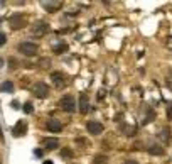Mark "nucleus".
I'll return each instance as SVG.
<instances>
[{"label": "nucleus", "mask_w": 172, "mask_h": 164, "mask_svg": "<svg viewBox=\"0 0 172 164\" xmlns=\"http://www.w3.org/2000/svg\"><path fill=\"white\" fill-rule=\"evenodd\" d=\"M46 127H47L49 132H61L62 130V123L57 120V118H49L47 123H46Z\"/></svg>", "instance_id": "9"}, {"label": "nucleus", "mask_w": 172, "mask_h": 164, "mask_svg": "<svg viewBox=\"0 0 172 164\" xmlns=\"http://www.w3.org/2000/svg\"><path fill=\"white\" fill-rule=\"evenodd\" d=\"M0 140H4V134H2V127H0Z\"/></svg>", "instance_id": "28"}, {"label": "nucleus", "mask_w": 172, "mask_h": 164, "mask_svg": "<svg viewBox=\"0 0 172 164\" xmlns=\"http://www.w3.org/2000/svg\"><path fill=\"white\" fill-rule=\"evenodd\" d=\"M0 91H4V93H10V91H14V83L12 81L0 83Z\"/></svg>", "instance_id": "16"}, {"label": "nucleus", "mask_w": 172, "mask_h": 164, "mask_svg": "<svg viewBox=\"0 0 172 164\" xmlns=\"http://www.w3.org/2000/svg\"><path fill=\"white\" fill-rule=\"evenodd\" d=\"M52 51H54V54H62L64 51H68V44L66 42H56L52 46Z\"/></svg>", "instance_id": "14"}, {"label": "nucleus", "mask_w": 172, "mask_h": 164, "mask_svg": "<svg viewBox=\"0 0 172 164\" xmlns=\"http://www.w3.org/2000/svg\"><path fill=\"white\" fill-rule=\"evenodd\" d=\"M76 144H83V147H84V145H86V140H84V139H76Z\"/></svg>", "instance_id": "25"}, {"label": "nucleus", "mask_w": 172, "mask_h": 164, "mask_svg": "<svg viewBox=\"0 0 172 164\" xmlns=\"http://www.w3.org/2000/svg\"><path fill=\"white\" fill-rule=\"evenodd\" d=\"M42 164H54V163H52V161H44Z\"/></svg>", "instance_id": "29"}, {"label": "nucleus", "mask_w": 172, "mask_h": 164, "mask_svg": "<svg viewBox=\"0 0 172 164\" xmlns=\"http://www.w3.org/2000/svg\"><path fill=\"white\" fill-rule=\"evenodd\" d=\"M10 105H12V108H19V102H12Z\"/></svg>", "instance_id": "27"}, {"label": "nucleus", "mask_w": 172, "mask_h": 164, "mask_svg": "<svg viewBox=\"0 0 172 164\" xmlns=\"http://www.w3.org/2000/svg\"><path fill=\"white\" fill-rule=\"evenodd\" d=\"M120 129L123 130L127 135H135V134H137V127H133V125H125V123H123Z\"/></svg>", "instance_id": "17"}, {"label": "nucleus", "mask_w": 172, "mask_h": 164, "mask_svg": "<svg viewBox=\"0 0 172 164\" xmlns=\"http://www.w3.org/2000/svg\"><path fill=\"white\" fill-rule=\"evenodd\" d=\"M7 42V36L4 34V32H0V46H4Z\"/></svg>", "instance_id": "20"}, {"label": "nucleus", "mask_w": 172, "mask_h": 164, "mask_svg": "<svg viewBox=\"0 0 172 164\" xmlns=\"http://www.w3.org/2000/svg\"><path fill=\"white\" fill-rule=\"evenodd\" d=\"M42 145H44L46 149L52 150V149H57V145H59V140H57L56 137H46V139H42Z\"/></svg>", "instance_id": "10"}, {"label": "nucleus", "mask_w": 172, "mask_h": 164, "mask_svg": "<svg viewBox=\"0 0 172 164\" xmlns=\"http://www.w3.org/2000/svg\"><path fill=\"white\" fill-rule=\"evenodd\" d=\"M164 147L162 145H150L149 147V154H152V156H164Z\"/></svg>", "instance_id": "15"}, {"label": "nucleus", "mask_w": 172, "mask_h": 164, "mask_svg": "<svg viewBox=\"0 0 172 164\" xmlns=\"http://www.w3.org/2000/svg\"><path fill=\"white\" fill-rule=\"evenodd\" d=\"M167 118L172 120V105H169V108H167Z\"/></svg>", "instance_id": "23"}, {"label": "nucleus", "mask_w": 172, "mask_h": 164, "mask_svg": "<svg viewBox=\"0 0 172 164\" xmlns=\"http://www.w3.org/2000/svg\"><path fill=\"white\" fill-rule=\"evenodd\" d=\"M19 53L24 56H35L37 54V51H39V44H35V42H30V41H24L19 44Z\"/></svg>", "instance_id": "1"}, {"label": "nucleus", "mask_w": 172, "mask_h": 164, "mask_svg": "<svg viewBox=\"0 0 172 164\" xmlns=\"http://www.w3.org/2000/svg\"><path fill=\"white\" fill-rule=\"evenodd\" d=\"M8 64H10V69H14L15 66H17V59H14V58H10V59H8Z\"/></svg>", "instance_id": "22"}, {"label": "nucleus", "mask_w": 172, "mask_h": 164, "mask_svg": "<svg viewBox=\"0 0 172 164\" xmlns=\"http://www.w3.org/2000/svg\"><path fill=\"white\" fill-rule=\"evenodd\" d=\"M86 130L90 132L91 135H101V132H103V123L100 122H95V120H91V122L86 123Z\"/></svg>", "instance_id": "7"}, {"label": "nucleus", "mask_w": 172, "mask_h": 164, "mask_svg": "<svg viewBox=\"0 0 172 164\" xmlns=\"http://www.w3.org/2000/svg\"><path fill=\"white\" fill-rule=\"evenodd\" d=\"M61 156H62V157H71V156H73V152H71L69 149H64V150L61 152Z\"/></svg>", "instance_id": "21"}, {"label": "nucleus", "mask_w": 172, "mask_h": 164, "mask_svg": "<svg viewBox=\"0 0 172 164\" xmlns=\"http://www.w3.org/2000/svg\"><path fill=\"white\" fill-rule=\"evenodd\" d=\"M59 105H61V108L64 110V112H68V113H73L76 110V102L74 98H73V95H64L59 100Z\"/></svg>", "instance_id": "2"}, {"label": "nucleus", "mask_w": 172, "mask_h": 164, "mask_svg": "<svg viewBox=\"0 0 172 164\" xmlns=\"http://www.w3.org/2000/svg\"><path fill=\"white\" fill-rule=\"evenodd\" d=\"M42 5V9H46L47 12H56L57 9H61V2H42L41 4Z\"/></svg>", "instance_id": "12"}, {"label": "nucleus", "mask_w": 172, "mask_h": 164, "mask_svg": "<svg viewBox=\"0 0 172 164\" xmlns=\"http://www.w3.org/2000/svg\"><path fill=\"white\" fill-rule=\"evenodd\" d=\"M157 137L159 139H160V140H162V142L164 144H169L171 142V129H169V127H164V129L160 130V132H159L157 134Z\"/></svg>", "instance_id": "11"}, {"label": "nucleus", "mask_w": 172, "mask_h": 164, "mask_svg": "<svg viewBox=\"0 0 172 164\" xmlns=\"http://www.w3.org/2000/svg\"><path fill=\"white\" fill-rule=\"evenodd\" d=\"M93 164H108V157L106 156H96L93 159Z\"/></svg>", "instance_id": "18"}, {"label": "nucleus", "mask_w": 172, "mask_h": 164, "mask_svg": "<svg viewBox=\"0 0 172 164\" xmlns=\"http://www.w3.org/2000/svg\"><path fill=\"white\" fill-rule=\"evenodd\" d=\"M24 112H25V113H32V112H34V107H32V103L30 102L24 103Z\"/></svg>", "instance_id": "19"}, {"label": "nucleus", "mask_w": 172, "mask_h": 164, "mask_svg": "<svg viewBox=\"0 0 172 164\" xmlns=\"http://www.w3.org/2000/svg\"><path fill=\"white\" fill-rule=\"evenodd\" d=\"M125 164H138L137 161H133V159H128V161H125Z\"/></svg>", "instance_id": "26"}, {"label": "nucleus", "mask_w": 172, "mask_h": 164, "mask_svg": "<svg viewBox=\"0 0 172 164\" xmlns=\"http://www.w3.org/2000/svg\"><path fill=\"white\" fill-rule=\"evenodd\" d=\"M8 24H10L12 29H22L25 24H27V19H25L24 14H14V15H10Z\"/></svg>", "instance_id": "3"}, {"label": "nucleus", "mask_w": 172, "mask_h": 164, "mask_svg": "<svg viewBox=\"0 0 172 164\" xmlns=\"http://www.w3.org/2000/svg\"><path fill=\"white\" fill-rule=\"evenodd\" d=\"M42 154H44V152H42L41 149H35V150H34V156H35V157H42Z\"/></svg>", "instance_id": "24"}, {"label": "nucleus", "mask_w": 172, "mask_h": 164, "mask_svg": "<svg viewBox=\"0 0 172 164\" xmlns=\"http://www.w3.org/2000/svg\"><path fill=\"white\" fill-rule=\"evenodd\" d=\"M79 110H81V113H86L90 110V102H88V95L86 93H83L81 98H79Z\"/></svg>", "instance_id": "13"}, {"label": "nucleus", "mask_w": 172, "mask_h": 164, "mask_svg": "<svg viewBox=\"0 0 172 164\" xmlns=\"http://www.w3.org/2000/svg\"><path fill=\"white\" fill-rule=\"evenodd\" d=\"M25 132H27V122H25V120H19V122L12 127V135L14 137L25 135Z\"/></svg>", "instance_id": "6"}, {"label": "nucleus", "mask_w": 172, "mask_h": 164, "mask_svg": "<svg viewBox=\"0 0 172 164\" xmlns=\"http://www.w3.org/2000/svg\"><path fill=\"white\" fill-rule=\"evenodd\" d=\"M51 80H52V83H54V86H57V88H62V86L68 83V78L62 75L61 71H54V73H51Z\"/></svg>", "instance_id": "8"}, {"label": "nucleus", "mask_w": 172, "mask_h": 164, "mask_svg": "<svg viewBox=\"0 0 172 164\" xmlns=\"http://www.w3.org/2000/svg\"><path fill=\"white\" fill-rule=\"evenodd\" d=\"M32 93H34L37 98H47V95H49V86L46 85V83L39 81V83H35L34 86H32Z\"/></svg>", "instance_id": "4"}, {"label": "nucleus", "mask_w": 172, "mask_h": 164, "mask_svg": "<svg viewBox=\"0 0 172 164\" xmlns=\"http://www.w3.org/2000/svg\"><path fill=\"white\" fill-rule=\"evenodd\" d=\"M30 32H32L34 36H44V34H47V32H49V24H47V22H44V21L35 22L34 26H32V29H30Z\"/></svg>", "instance_id": "5"}, {"label": "nucleus", "mask_w": 172, "mask_h": 164, "mask_svg": "<svg viewBox=\"0 0 172 164\" xmlns=\"http://www.w3.org/2000/svg\"><path fill=\"white\" fill-rule=\"evenodd\" d=\"M2 66H4V59H2V58H0V68H2Z\"/></svg>", "instance_id": "30"}]
</instances>
